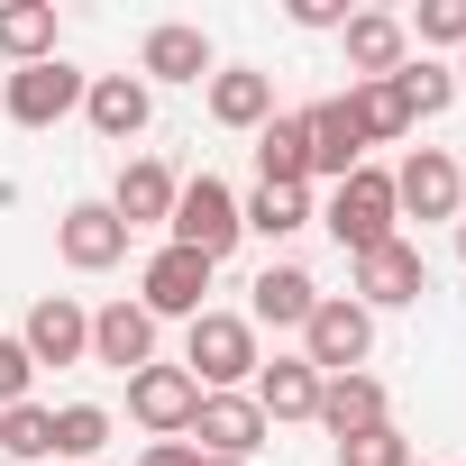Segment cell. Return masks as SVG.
I'll return each instance as SVG.
<instances>
[{"mask_svg":"<svg viewBox=\"0 0 466 466\" xmlns=\"http://www.w3.org/2000/svg\"><path fill=\"white\" fill-rule=\"evenodd\" d=\"M257 366H266V357H257V320H238V311L183 320V375H192L201 393H238Z\"/></svg>","mask_w":466,"mask_h":466,"instance_id":"cell-1","label":"cell"},{"mask_svg":"<svg viewBox=\"0 0 466 466\" xmlns=\"http://www.w3.org/2000/svg\"><path fill=\"white\" fill-rule=\"evenodd\" d=\"M393 174H375V165H357L339 192H329V210H320V228L348 248V257H375V248H393Z\"/></svg>","mask_w":466,"mask_h":466,"instance_id":"cell-2","label":"cell"},{"mask_svg":"<svg viewBox=\"0 0 466 466\" xmlns=\"http://www.w3.org/2000/svg\"><path fill=\"white\" fill-rule=\"evenodd\" d=\"M165 228H174V248H192V257H210V266L248 238V228H238V192H228L219 174H192V183L174 192V219H165Z\"/></svg>","mask_w":466,"mask_h":466,"instance_id":"cell-3","label":"cell"},{"mask_svg":"<svg viewBox=\"0 0 466 466\" xmlns=\"http://www.w3.org/2000/svg\"><path fill=\"white\" fill-rule=\"evenodd\" d=\"M375 357V311H357L348 293H320V311L302 320V366L311 375H357Z\"/></svg>","mask_w":466,"mask_h":466,"instance_id":"cell-4","label":"cell"},{"mask_svg":"<svg viewBox=\"0 0 466 466\" xmlns=\"http://www.w3.org/2000/svg\"><path fill=\"white\" fill-rule=\"evenodd\" d=\"M210 275H219L210 257H192V248L165 238V248L147 257V275H137V311H147V320H201V311H210V302H201Z\"/></svg>","mask_w":466,"mask_h":466,"instance_id":"cell-5","label":"cell"},{"mask_svg":"<svg viewBox=\"0 0 466 466\" xmlns=\"http://www.w3.org/2000/svg\"><path fill=\"white\" fill-rule=\"evenodd\" d=\"M192 411H201V384L183 375V366H137L128 375V420L147 430V439H192Z\"/></svg>","mask_w":466,"mask_h":466,"instance_id":"cell-6","label":"cell"},{"mask_svg":"<svg viewBox=\"0 0 466 466\" xmlns=\"http://www.w3.org/2000/svg\"><path fill=\"white\" fill-rule=\"evenodd\" d=\"M83 92H92V74H74L65 56H46V65H19L0 101H10V119H19V128H56L65 110H83Z\"/></svg>","mask_w":466,"mask_h":466,"instance_id":"cell-7","label":"cell"},{"mask_svg":"<svg viewBox=\"0 0 466 466\" xmlns=\"http://www.w3.org/2000/svg\"><path fill=\"white\" fill-rule=\"evenodd\" d=\"M339 46H348V83H393V74L411 65V28H402L393 10H348Z\"/></svg>","mask_w":466,"mask_h":466,"instance_id":"cell-8","label":"cell"},{"mask_svg":"<svg viewBox=\"0 0 466 466\" xmlns=\"http://www.w3.org/2000/svg\"><path fill=\"white\" fill-rule=\"evenodd\" d=\"M56 257H65L74 275H110V266L128 257V228H119V210H110V201H74V210L56 219Z\"/></svg>","mask_w":466,"mask_h":466,"instance_id":"cell-9","label":"cell"},{"mask_svg":"<svg viewBox=\"0 0 466 466\" xmlns=\"http://www.w3.org/2000/svg\"><path fill=\"white\" fill-rule=\"evenodd\" d=\"M192 448L248 466V457L266 448V411H257V393H201V411H192Z\"/></svg>","mask_w":466,"mask_h":466,"instance_id":"cell-10","label":"cell"},{"mask_svg":"<svg viewBox=\"0 0 466 466\" xmlns=\"http://www.w3.org/2000/svg\"><path fill=\"white\" fill-rule=\"evenodd\" d=\"M457 201H466V174H457L439 147H411V156L393 165V210H411V219H457Z\"/></svg>","mask_w":466,"mask_h":466,"instance_id":"cell-11","label":"cell"},{"mask_svg":"<svg viewBox=\"0 0 466 466\" xmlns=\"http://www.w3.org/2000/svg\"><path fill=\"white\" fill-rule=\"evenodd\" d=\"M19 348H28L37 366H83V357H92V311H83L74 293H46V302L28 311Z\"/></svg>","mask_w":466,"mask_h":466,"instance_id":"cell-12","label":"cell"},{"mask_svg":"<svg viewBox=\"0 0 466 466\" xmlns=\"http://www.w3.org/2000/svg\"><path fill=\"white\" fill-rule=\"evenodd\" d=\"M219 65H210V37L192 28V19H165V28H147V46H137V83H210Z\"/></svg>","mask_w":466,"mask_h":466,"instance_id":"cell-13","label":"cell"},{"mask_svg":"<svg viewBox=\"0 0 466 466\" xmlns=\"http://www.w3.org/2000/svg\"><path fill=\"white\" fill-rule=\"evenodd\" d=\"M430 293V266H420V248H375V257H357V311H402V302H420Z\"/></svg>","mask_w":466,"mask_h":466,"instance_id":"cell-14","label":"cell"},{"mask_svg":"<svg viewBox=\"0 0 466 466\" xmlns=\"http://www.w3.org/2000/svg\"><path fill=\"white\" fill-rule=\"evenodd\" d=\"M174 192H183V183H174L156 156H128V165H119V183H110V210H119V228L137 238V228L174 219Z\"/></svg>","mask_w":466,"mask_h":466,"instance_id":"cell-15","label":"cell"},{"mask_svg":"<svg viewBox=\"0 0 466 466\" xmlns=\"http://www.w3.org/2000/svg\"><path fill=\"white\" fill-rule=\"evenodd\" d=\"M83 119H92L110 147H128V137L156 119V92H147L137 74H92V92H83Z\"/></svg>","mask_w":466,"mask_h":466,"instance_id":"cell-16","label":"cell"},{"mask_svg":"<svg viewBox=\"0 0 466 466\" xmlns=\"http://www.w3.org/2000/svg\"><path fill=\"white\" fill-rule=\"evenodd\" d=\"M92 366H119V375L156 366V320H147L137 302H101V311H92Z\"/></svg>","mask_w":466,"mask_h":466,"instance_id":"cell-17","label":"cell"},{"mask_svg":"<svg viewBox=\"0 0 466 466\" xmlns=\"http://www.w3.org/2000/svg\"><path fill=\"white\" fill-rule=\"evenodd\" d=\"M320 311V284L302 275V266H266L257 284H248V320H266V329H302Z\"/></svg>","mask_w":466,"mask_h":466,"instance_id":"cell-18","label":"cell"},{"mask_svg":"<svg viewBox=\"0 0 466 466\" xmlns=\"http://www.w3.org/2000/svg\"><path fill=\"white\" fill-rule=\"evenodd\" d=\"M320 384H329V375H311L302 357L257 366V411H266V430H275V420H320Z\"/></svg>","mask_w":466,"mask_h":466,"instance_id":"cell-19","label":"cell"},{"mask_svg":"<svg viewBox=\"0 0 466 466\" xmlns=\"http://www.w3.org/2000/svg\"><path fill=\"white\" fill-rule=\"evenodd\" d=\"M393 411H384V384L375 375H329L320 384V430L329 439H366V430H384Z\"/></svg>","mask_w":466,"mask_h":466,"instance_id":"cell-20","label":"cell"},{"mask_svg":"<svg viewBox=\"0 0 466 466\" xmlns=\"http://www.w3.org/2000/svg\"><path fill=\"white\" fill-rule=\"evenodd\" d=\"M302 128H311V174L348 183V174H357V156H366V137H357L348 101H311V110H302Z\"/></svg>","mask_w":466,"mask_h":466,"instance_id":"cell-21","label":"cell"},{"mask_svg":"<svg viewBox=\"0 0 466 466\" xmlns=\"http://www.w3.org/2000/svg\"><path fill=\"white\" fill-rule=\"evenodd\" d=\"M210 119H219V128H266V119H275V74H257V65L210 74Z\"/></svg>","mask_w":466,"mask_h":466,"instance_id":"cell-22","label":"cell"},{"mask_svg":"<svg viewBox=\"0 0 466 466\" xmlns=\"http://www.w3.org/2000/svg\"><path fill=\"white\" fill-rule=\"evenodd\" d=\"M311 183H257L238 201V228H257V238H293V228H311Z\"/></svg>","mask_w":466,"mask_h":466,"instance_id":"cell-23","label":"cell"},{"mask_svg":"<svg viewBox=\"0 0 466 466\" xmlns=\"http://www.w3.org/2000/svg\"><path fill=\"white\" fill-rule=\"evenodd\" d=\"M257 174L266 183H311V128H302V110H275L257 128Z\"/></svg>","mask_w":466,"mask_h":466,"instance_id":"cell-24","label":"cell"},{"mask_svg":"<svg viewBox=\"0 0 466 466\" xmlns=\"http://www.w3.org/2000/svg\"><path fill=\"white\" fill-rule=\"evenodd\" d=\"M0 56L10 65H46L56 56V0H0Z\"/></svg>","mask_w":466,"mask_h":466,"instance_id":"cell-25","label":"cell"},{"mask_svg":"<svg viewBox=\"0 0 466 466\" xmlns=\"http://www.w3.org/2000/svg\"><path fill=\"white\" fill-rule=\"evenodd\" d=\"M393 101H402V119H439V110L457 101V74L430 65V56H411V65L393 74Z\"/></svg>","mask_w":466,"mask_h":466,"instance_id":"cell-26","label":"cell"},{"mask_svg":"<svg viewBox=\"0 0 466 466\" xmlns=\"http://www.w3.org/2000/svg\"><path fill=\"white\" fill-rule=\"evenodd\" d=\"M339 101H348V119H357V137H366V147H393V137L411 128V119H402V101H393V83H348Z\"/></svg>","mask_w":466,"mask_h":466,"instance_id":"cell-27","label":"cell"},{"mask_svg":"<svg viewBox=\"0 0 466 466\" xmlns=\"http://www.w3.org/2000/svg\"><path fill=\"white\" fill-rule=\"evenodd\" d=\"M110 448V411L101 402H65L56 411V466H92Z\"/></svg>","mask_w":466,"mask_h":466,"instance_id":"cell-28","label":"cell"},{"mask_svg":"<svg viewBox=\"0 0 466 466\" xmlns=\"http://www.w3.org/2000/svg\"><path fill=\"white\" fill-rule=\"evenodd\" d=\"M0 457H28V466L46 457L56 466V411L46 402H10V411H0Z\"/></svg>","mask_w":466,"mask_h":466,"instance_id":"cell-29","label":"cell"},{"mask_svg":"<svg viewBox=\"0 0 466 466\" xmlns=\"http://www.w3.org/2000/svg\"><path fill=\"white\" fill-rule=\"evenodd\" d=\"M420 46H457L466 56V0H420V19H402Z\"/></svg>","mask_w":466,"mask_h":466,"instance_id":"cell-30","label":"cell"},{"mask_svg":"<svg viewBox=\"0 0 466 466\" xmlns=\"http://www.w3.org/2000/svg\"><path fill=\"white\" fill-rule=\"evenodd\" d=\"M339 466H411V448H402V430L384 420V430H366V439H339Z\"/></svg>","mask_w":466,"mask_h":466,"instance_id":"cell-31","label":"cell"},{"mask_svg":"<svg viewBox=\"0 0 466 466\" xmlns=\"http://www.w3.org/2000/svg\"><path fill=\"white\" fill-rule=\"evenodd\" d=\"M28 375H37V357H28L19 339H0V411H10V402H28Z\"/></svg>","mask_w":466,"mask_h":466,"instance_id":"cell-32","label":"cell"},{"mask_svg":"<svg viewBox=\"0 0 466 466\" xmlns=\"http://www.w3.org/2000/svg\"><path fill=\"white\" fill-rule=\"evenodd\" d=\"M293 28H348V0H284Z\"/></svg>","mask_w":466,"mask_h":466,"instance_id":"cell-33","label":"cell"},{"mask_svg":"<svg viewBox=\"0 0 466 466\" xmlns=\"http://www.w3.org/2000/svg\"><path fill=\"white\" fill-rule=\"evenodd\" d=\"M137 466H201V448H192V439H156Z\"/></svg>","mask_w":466,"mask_h":466,"instance_id":"cell-34","label":"cell"},{"mask_svg":"<svg viewBox=\"0 0 466 466\" xmlns=\"http://www.w3.org/2000/svg\"><path fill=\"white\" fill-rule=\"evenodd\" d=\"M448 74H457V92H466V56H457V65H448Z\"/></svg>","mask_w":466,"mask_h":466,"instance_id":"cell-35","label":"cell"},{"mask_svg":"<svg viewBox=\"0 0 466 466\" xmlns=\"http://www.w3.org/2000/svg\"><path fill=\"white\" fill-rule=\"evenodd\" d=\"M457 257H466V219H457Z\"/></svg>","mask_w":466,"mask_h":466,"instance_id":"cell-36","label":"cell"},{"mask_svg":"<svg viewBox=\"0 0 466 466\" xmlns=\"http://www.w3.org/2000/svg\"><path fill=\"white\" fill-rule=\"evenodd\" d=\"M201 466H238V457H201Z\"/></svg>","mask_w":466,"mask_h":466,"instance_id":"cell-37","label":"cell"}]
</instances>
